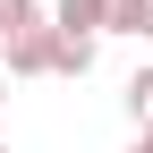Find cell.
Returning a JSON list of instances; mask_svg holds the SVG:
<instances>
[{"label": "cell", "mask_w": 153, "mask_h": 153, "mask_svg": "<svg viewBox=\"0 0 153 153\" xmlns=\"http://www.w3.org/2000/svg\"><path fill=\"white\" fill-rule=\"evenodd\" d=\"M9 60H0V76H51V51H60V26L51 17H26V26H9Z\"/></svg>", "instance_id": "cell-1"}, {"label": "cell", "mask_w": 153, "mask_h": 153, "mask_svg": "<svg viewBox=\"0 0 153 153\" xmlns=\"http://www.w3.org/2000/svg\"><path fill=\"white\" fill-rule=\"evenodd\" d=\"M128 153H145V145H128Z\"/></svg>", "instance_id": "cell-9"}, {"label": "cell", "mask_w": 153, "mask_h": 153, "mask_svg": "<svg viewBox=\"0 0 153 153\" xmlns=\"http://www.w3.org/2000/svg\"><path fill=\"white\" fill-rule=\"evenodd\" d=\"M0 153H9V145H0Z\"/></svg>", "instance_id": "cell-10"}, {"label": "cell", "mask_w": 153, "mask_h": 153, "mask_svg": "<svg viewBox=\"0 0 153 153\" xmlns=\"http://www.w3.org/2000/svg\"><path fill=\"white\" fill-rule=\"evenodd\" d=\"M136 145H145V153H153V119H145V128H136Z\"/></svg>", "instance_id": "cell-7"}, {"label": "cell", "mask_w": 153, "mask_h": 153, "mask_svg": "<svg viewBox=\"0 0 153 153\" xmlns=\"http://www.w3.org/2000/svg\"><path fill=\"white\" fill-rule=\"evenodd\" d=\"M26 17H43L34 0H0V43H9V26H26Z\"/></svg>", "instance_id": "cell-6"}, {"label": "cell", "mask_w": 153, "mask_h": 153, "mask_svg": "<svg viewBox=\"0 0 153 153\" xmlns=\"http://www.w3.org/2000/svg\"><path fill=\"white\" fill-rule=\"evenodd\" d=\"M102 34H145L153 43V0H102Z\"/></svg>", "instance_id": "cell-2"}, {"label": "cell", "mask_w": 153, "mask_h": 153, "mask_svg": "<svg viewBox=\"0 0 153 153\" xmlns=\"http://www.w3.org/2000/svg\"><path fill=\"white\" fill-rule=\"evenodd\" d=\"M128 119H136V128L153 119V68H136V76H128Z\"/></svg>", "instance_id": "cell-5"}, {"label": "cell", "mask_w": 153, "mask_h": 153, "mask_svg": "<svg viewBox=\"0 0 153 153\" xmlns=\"http://www.w3.org/2000/svg\"><path fill=\"white\" fill-rule=\"evenodd\" d=\"M94 68V34H60V51H51V76H85Z\"/></svg>", "instance_id": "cell-4"}, {"label": "cell", "mask_w": 153, "mask_h": 153, "mask_svg": "<svg viewBox=\"0 0 153 153\" xmlns=\"http://www.w3.org/2000/svg\"><path fill=\"white\" fill-rule=\"evenodd\" d=\"M51 26H60V34H102V0H60Z\"/></svg>", "instance_id": "cell-3"}, {"label": "cell", "mask_w": 153, "mask_h": 153, "mask_svg": "<svg viewBox=\"0 0 153 153\" xmlns=\"http://www.w3.org/2000/svg\"><path fill=\"white\" fill-rule=\"evenodd\" d=\"M0 111H9V76H0Z\"/></svg>", "instance_id": "cell-8"}]
</instances>
